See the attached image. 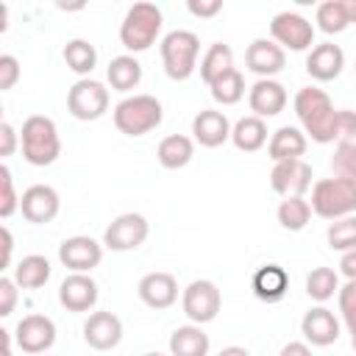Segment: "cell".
<instances>
[{"instance_id": "obj_1", "label": "cell", "mask_w": 356, "mask_h": 356, "mask_svg": "<svg viewBox=\"0 0 356 356\" xmlns=\"http://www.w3.org/2000/svg\"><path fill=\"white\" fill-rule=\"evenodd\" d=\"M292 106L303 125V134H309L312 142H317V145L337 142V108H334L328 92L317 89V86H303L295 92Z\"/></svg>"}, {"instance_id": "obj_2", "label": "cell", "mask_w": 356, "mask_h": 356, "mask_svg": "<svg viewBox=\"0 0 356 356\" xmlns=\"http://www.w3.org/2000/svg\"><path fill=\"white\" fill-rule=\"evenodd\" d=\"M164 14L156 3H134L120 22V42L128 53H145L156 44Z\"/></svg>"}, {"instance_id": "obj_3", "label": "cell", "mask_w": 356, "mask_h": 356, "mask_svg": "<svg viewBox=\"0 0 356 356\" xmlns=\"http://www.w3.org/2000/svg\"><path fill=\"white\" fill-rule=\"evenodd\" d=\"M19 145H22V159L33 167H47L58 159L61 153V139H58V128L50 117L44 114H31L22 122L19 131Z\"/></svg>"}, {"instance_id": "obj_4", "label": "cell", "mask_w": 356, "mask_h": 356, "mask_svg": "<svg viewBox=\"0 0 356 356\" xmlns=\"http://www.w3.org/2000/svg\"><path fill=\"white\" fill-rule=\"evenodd\" d=\"M111 117H114V125H117L120 134L145 136V134H150L153 128L161 125L164 108H161V100L153 97V95H131V97H122L114 106Z\"/></svg>"}, {"instance_id": "obj_5", "label": "cell", "mask_w": 356, "mask_h": 356, "mask_svg": "<svg viewBox=\"0 0 356 356\" xmlns=\"http://www.w3.org/2000/svg\"><path fill=\"white\" fill-rule=\"evenodd\" d=\"M312 211L323 220H342L356 211V181L350 178H320L312 184Z\"/></svg>"}, {"instance_id": "obj_6", "label": "cell", "mask_w": 356, "mask_h": 356, "mask_svg": "<svg viewBox=\"0 0 356 356\" xmlns=\"http://www.w3.org/2000/svg\"><path fill=\"white\" fill-rule=\"evenodd\" d=\"M161 64L170 81H186L195 67H197V56H200V39L192 31H170L161 44Z\"/></svg>"}, {"instance_id": "obj_7", "label": "cell", "mask_w": 356, "mask_h": 356, "mask_svg": "<svg viewBox=\"0 0 356 356\" xmlns=\"http://www.w3.org/2000/svg\"><path fill=\"white\" fill-rule=\"evenodd\" d=\"M67 111L81 122L100 120L108 111V89L95 78L75 81L67 92Z\"/></svg>"}, {"instance_id": "obj_8", "label": "cell", "mask_w": 356, "mask_h": 356, "mask_svg": "<svg viewBox=\"0 0 356 356\" xmlns=\"http://www.w3.org/2000/svg\"><path fill=\"white\" fill-rule=\"evenodd\" d=\"M181 306H184V314H186L195 325H206V323H211V320L220 314L222 295H220V289H217L214 281L197 278V281H192V284L184 289Z\"/></svg>"}, {"instance_id": "obj_9", "label": "cell", "mask_w": 356, "mask_h": 356, "mask_svg": "<svg viewBox=\"0 0 356 356\" xmlns=\"http://www.w3.org/2000/svg\"><path fill=\"white\" fill-rule=\"evenodd\" d=\"M147 234H150L147 220L136 211H125L108 222V228L103 231V245L114 253H125V250H136L147 239Z\"/></svg>"}, {"instance_id": "obj_10", "label": "cell", "mask_w": 356, "mask_h": 356, "mask_svg": "<svg viewBox=\"0 0 356 356\" xmlns=\"http://www.w3.org/2000/svg\"><path fill=\"white\" fill-rule=\"evenodd\" d=\"M270 36L275 44L289 50H309L314 44V25L298 11H281L270 22Z\"/></svg>"}, {"instance_id": "obj_11", "label": "cell", "mask_w": 356, "mask_h": 356, "mask_svg": "<svg viewBox=\"0 0 356 356\" xmlns=\"http://www.w3.org/2000/svg\"><path fill=\"white\" fill-rule=\"evenodd\" d=\"M270 186L281 197H303L312 189V167L303 159L275 161L270 172Z\"/></svg>"}, {"instance_id": "obj_12", "label": "cell", "mask_w": 356, "mask_h": 356, "mask_svg": "<svg viewBox=\"0 0 356 356\" xmlns=\"http://www.w3.org/2000/svg\"><path fill=\"white\" fill-rule=\"evenodd\" d=\"M14 339L25 353L42 356L56 342V323L47 314H25L14 328Z\"/></svg>"}, {"instance_id": "obj_13", "label": "cell", "mask_w": 356, "mask_h": 356, "mask_svg": "<svg viewBox=\"0 0 356 356\" xmlns=\"http://www.w3.org/2000/svg\"><path fill=\"white\" fill-rule=\"evenodd\" d=\"M58 261L70 273H92L103 261V245L92 236L75 234L58 245Z\"/></svg>"}, {"instance_id": "obj_14", "label": "cell", "mask_w": 356, "mask_h": 356, "mask_svg": "<svg viewBox=\"0 0 356 356\" xmlns=\"http://www.w3.org/2000/svg\"><path fill=\"white\" fill-rule=\"evenodd\" d=\"M58 209H61L58 192L53 186H47V184H33L19 195V211H22V217L28 222H36V225L53 222Z\"/></svg>"}, {"instance_id": "obj_15", "label": "cell", "mask_w": 356, "mask_h": 356, "mask_svg": "<svg viewBox=\"0 0 356 356\" xmlns=\"http://www.w3.org/2000/svg\"><path fill=\"white\" fill-rule=\"evenodd\" d=\"M58 303L67 312H89L97 303V284L89 273H70L58 284Z\"/></svg>"}, {"instance_id": "obj_16", "label": "cell", "mask_w": 356, "mask_h": 356, "mask_svg": "<svg viewBox=\"0 0 356 356\" xmlns=\"http://www.w3.org/2000/svg\"><path fill=\"white\" fill-rule=\"evenodd\" d=\"M122 339V320L114 312H92L83 323V342L95 350H111Z\"/></svg>"}, {"instance_id": "obj_17", "label": "cell", "mask_w": 356, "mask_h": 356, "mask_svg": "<svg viewBox=\"0 0 356 356\" xmlns=\"http://www.w3.org/2000/svg\"><path fill=\"white\" fill-rule=\"evenodd\" d=\"M136 292H139V300L145 306L161 312V309H170L178 300V281H175L172 273L156 270V273H147V275L139 278Z\"/></svg>"}, {"instance_id": "obj_18", "label": "cell", "mask_w": 356, "mask_h": 356, "mask_svg": "<svg viewBox=\"0 0 356 356\" xmlns=\"http://www.w3.org/2000/svg\"><path fill=\"white\" fill-rule=\"evenodd\" d=\"M245 64L259 78H273L286 67V53L273 39H253L245 50Z\"/></svg>"}, {"instance_id": "obj_19", "label": "cell", "mask_w": 356, "mask_h": 356, "mask_svg": "<svg viewBox=\"0 0 356 356\" xmlns=\"http://www.w3.org/2000/svg\"><path fill=\"white\" fill-rule=\"evenodd\" d=\"M300 334H303V339H306L309 345H314V348H328V345H334V342L339 339V320L334 317L331 309L314 306V309H309V312L303 314V320H300Z\"/></svg>"}, {"instance_id": "obj_20", "label": "cell", "mask_w": 356, "mask_h": 356, "mask_svg": "<svg viewBox=\"0 0 356 356\" xmlns=\"http://www.w3.org/2000/svg\"><path fill=\"white\" fill-rule=\"evenodd\" d=\"M248 106L253 111V117H275L286 108V89L284 83H278L275 78H259L250 89H248Z\"/></svg>"}, {"instance_id": "obj_21", "label": "cell", "mask_w": 356, "mask_h": 356, "mask_svg": "<svg viewBox=\"0 0 356 356\" xmlns=\"http://www.w3.org/2000/svg\"><path fill=\"white\" fill-rule=\"evenodd\" d=\"M231 128L234 125L228 122V117L222 111H217V108H203L192 120V136L203 147H220V145H225L231 139Z\"/></svg>"}, {"instance_id": "obj_22", "label": "cell", "mask_w": 356, "mask_h": 356, "mask_svg": "<svg viewBox=\"0 0 356 356\" xmlns=\"http://www.w3.org/2000/svg\"><path fill=\"white\" fill-rule=\"evenodd\" d=\"M342 67H345V53L334 42L314 44L306 56V72L314 81H334V78H339Z\"/></svg>"}, {"instance_id": "obj_23", "label": "cell", "mask_w": 356, "mask_h": 356, "mask_svg": "<svg viewBox=\"0 0 356 356\" xmlns=\"http://www.w3.org/2000/svg\"><path fill=\"white\" fill-rule=\"evenodd\" d=\"M250 286H253V295H256L259 300H264V303H278V300H284V295L289 292V275H286V270H284L281 264H264V267H259V270L253 273Z\"/></svg>"}, {"instance_id": "obj_24", "label": "cell", "mask_w": 356, "mask_h": 356, "mask_svg": "<svg viewBox=\"0 0 356 356\" xmlns=\"http://www.w3.org/2000/svg\"><path fill=\"white\" fill-rule=\"evenodd\" d=\"M306 134L295 125H281L270 142H267V156L273 161H286V159H300L306 153Z\"/></svg>"}, {"instance_id": "obj_25", "label": "cell", "mask_w": 356, "mask_h": 356, "mask_svg": "<svg viewBox=\"0 0 356 356\" xmlns=\"http://www.w3.org/2000/svg\"><path fill=\"white\" fill-rule=\"evenodd\" d=\"M192 156H195V142L184 134H170L156 147V159L164 170H181L192 161Z\"/></svg>"}, {"instance_id": "obj_26", "label": "cell", "mask_w": 356, "mask_h": 356, "mask_svg": "<svg viewBox=\"0 0 356 356\" xmlns=\"http://www.w3.org/2000/svg\"><path fill=\"white\" fill-rule=\"evenodd\" d=\"M106 78H108V86L114 92H131L139 86L142 81V64L131 56V53H122V56H114L106 67Z\"/></svg>"}, {"instance_id": "obj_27", "label": "cell", "mask_w": 356, "mask_h": 356, "mask_svg": "<svg viewBox=\"0 0 356 356\" xmlns=\"http://www.w3.org/2000/svg\"><path fill=\"white\" fill-rule=\"evenodd\" d=\"M231 142L236 150L242 153H256L267 145V125L261 117H242L236 120V125L231 128Z\"/></svg>"}, {"instance_id": "obj_28", "label": "cell", "mask_w": 356, "mask_h": 356, "mask_svg": "<svg viewBox=\"0 0 356 356\" xmlns=\"http://www.w3.org/2000/svg\"><path fill=\"white\" fill-rule=\"evenodd\" d=\"M209 334L200 325H178L170 334V353L172 356H206L209 353Z\"/></svg>"}, {"instance_id": "obj_29", "label": "cell", "mask_w": 356, "mask_h": 356, "mask_svg": "<svg viewBox=\"0 0 356 356\" xmlns=\"http://www.w3.org/2000/svg\"><path fill=\"white\" fill-rule=\"evenodd\" d=\"M50 273H53L50 261L44 256H39V253H31V256H22L17 261L14 281H17L19 289H39V286H44L50 281Z\"/></svg>"}, {"instance_id": "obj_30", "label": "cell", "mask_w": 356, "mask_h": 356, "mask_svg": "<svg viewBox=\"0 0 356 356\" xmlns=\"http://www.w3.org/2000/svg\"><path fill=\"white\" fill-rule=\"evenodd\" d=\"M228 70H234V50L228 44H222V42H214L203 53V58H200V78H203V83L211 86Z\"/></svg>"}, {"instance_id": "obj_31", "label": "cell", "mask_w": 356, "mask_h": 356, "mask_svg": "<svg viewBox=\"0 0 356 356\" xmlns=\"http://www.w3.org/2000/svg\"><path fill=\"white\" fill-rule=\"evenodd\" d=\"M61 56H64L67 67H70L72 72L83 75V78H89V72H92L95 64H97V50H95V44L86 42V39H70V42L64 44Z\"/></svg>"}, {"instance_id": "obj_32", "label": "cell", "mask_w": 356, "mask_h": 356, "mask_svg": "<svg viewBox=\"0 0 356 356\" xmlns=\"http://www.w3.org/2000/svg\"><path fill=\"white\" fill-rule=\"evenodd\" d=\"M281 228L286 231H303L312 220V203L306 197H284L278 203V211H275Z\"/></svg>"}, {"instance_id": "obj_33", "label": "cell", "mask_w": 356, "mask_h": 356, "mask_svg": "<svg viewBox=\"0 0 356 356\" xmlns=\"http://www.w3.org/2000/svg\"><path fill=\"white\" fill-rule=\"evenodd\" d=\"M209 89H211L214 103H220V106H234V103H239V100L245 97V78H242V72L234 67V70H228L225 75H220Z\"/></svg>"}, {"instance_id": "obj_34", "label": "cell", "mask_w": 356, "mask_h": 356, "mask_svg": "<svg viewBox=\"0 0 356 356\" xmlns=\"http://www.w3.org/2000/svg\"><path fill=\"white\" fill-rule=\"evenodd\" d=\"M334 292H339V275L331 267H314L306 275V295L317 303H325L328 298H334Z\"/></svg>"}, {"instance_id": "obj_35", "label": "cell", "mask_w": 356, "mask_h": 356, "mask_svg": "<svg viewBox=\"0 0 356 356\" xmlns=\"http://www.w3.org/2000/svg\"><path fill=\"white\" fill-rule=\"evenodd\" d=\"M314 22H317V28L323 33H342L350 25L342 0H325V3H320L317 11H314Z\"/></svg>"}, {"instance_id": "obj_36", "label": "cell", "mask_w": 356, "mask_h": 356, "mask_svg": "<svg viewBox=\"0 0 356 356\" xmlns=\"http://www.w3.org/2000/svg\"><path fill=\"white\" fill-rule=\"evenodd\" d=\"M325 239H328V248L331 250H339V253L356 250V214L342 217V220H334L328 225V231H325Z\"/></svg>"}, {"instance_id": "obj_37", "label": "cell", "mask_w": 356, "mask_h": 356, "mask_svg": "<svg viewBox=\"0 0 356 356\" xmlns=\"http://www.w3.org/2000/svg\"><path fill=\"white\" fill-rule=\"evenodd\" d=\"M331 172L334 178L356 181V142H337V150L331 156Z\"/></svg>"}, {"instance_id": "obj_38", "label": "cell", "mask_w": 356, "mask_h": 356, "mask_svg": "<svg viewBox=\"0 0 356 356\" xmlns=\"http://www.w3.org/2000/svg\"><path fill=\"white\" fill-rule=\"evenodd\" d=\"M337 300H339V314L348 334L356 337V281H345L337 292Z\"/></svg>"}, {"instance_id": "obj_39", "label": "cell", "mask_w": 356, "mask_h": 356, "mask_svg": "<svg viewBox=\"0 0 356 356\" xmlns=\"http://www.w3.org/2000/svg\"><path fill=\"white\" fill-rule=\"evenodd\" d=\"M19 209V197L14 189V175L6 164H0V217H11Z\"/></svg>"}, {"instance_id": "obj_40", "label": "cell", "mask_w": 356, "mask_h": 356, "mask_svg": "<svg viewBox=\"0 0 356 356\" xmlns=\"http://www.w3.org/2000/svg\"><path fill=\"white\" fill-rule=\"evenodd\" d=\"M19 61L11 56V53H3L0 56V92H8L14 89V83L19 81Z\"/></svg>"}, {"instance_id": "obj_41", "label": "cell", "mask_w": 356, "mask_h": 356, "mask_svg": "<svg viewBox=\"0 0 356 356\" xmlns=\"http://www.w3.org/2000/svg\"><path fill=\"white\" fill-rule=\"evenodd\" d=\"M337 142H356V111L337 108Z\"/></svg>"}, {"instance_id": "obj_42", "label": "cell", "mask_w": 356, "mask_h": 356, "mask_svg": "<svg viewBox=\"0 0 356 356\" xmlns=\"http://www.w3.org/2000/svg\"><path fill=\"white\" fill-rule=\"evenodd\" d=\"M17 306V281L3 275L0 278V317H8Z\"/></svg>"}, {"instance_id": "obj_43", "label": "cell", "mask_w": 356, "mask_h": 356, "mask_svg": "<svg viewBox=\"0 0 356 356\" xmlns=\"http://www.w3.org/2000/svg\"><path fill=\"white\" fill-rule=\"evenodd\" d=\"M186 8H189V14H192V17L209 19V17H214V14H220V11H222V0H189V3H186Z\"/></svg>"}, {"instance_id": "obj_44", "label": "cell", "mask_w": 356, "mask_h": 356, "mask_svg": "<svg viewBox=\"0 0 356 356\" xmlns=\"http://www.w3.org/2000/svg\"><path fill=\"white\" fill-rule=\"evenodd\" d=\"M17 142H19V134L14 131V125H11V122H0V156H3V159L14 156Z\"/></svg>"}, {"instance_id": "obj_45", "label": "cell", "mask_w": 356, "mask_h": 356, "mask_svg": "<svg viewBox=\"0 0 356 356\" xmlns=\"http://www.w3.org/2000/svg\"><path fill=\"white\" fill-rule=\"evenodd\" d=\"M0 236H3V259H0V267L6 270V267L11 264V250H14V236H11L8 225L0 228Z\"/></svg>"}, {"instance_id": "obj_46", "label": "cell", "mask_w": 356, "mask_h": 356, "mask_svg": "<svg viewBox=\"0 0 356 356\" xmlns=\"http://www.w3.org/2000/svg\"><path fill=\"white\" fill-rule=\"evenodd\" d=\"M339 270H342V275H345L348 281H356V250L342 253V259H339Z\"/></svg>"}, {"instance_id": "obj_47", "label": "cell", "mask_w": 356, "mask_h": 356, "mask_svg": "<svg viewBox=\"0 0 356 356\" xmlns=\"http://www.w3.org/2000/svg\"><path fill=\"white\" fill-rule=\"evenodd\" d=\"M278 356H312V348L306 342H286Z\"/></svg>"}, {"instance_id": "obj_48", "label": "cell", "mask_w": 356, "mask_h": 356, "mask_svg": "<svg viewBox=\"0 0 356 356\" xmlns=\"http://www.w3.org/2000/svg\"><path fill=\"white\" fill-rule=\"evenodd\" d=\"M217 356H250L245 348H239V345H228V348H222Z\"/></svg>"}, {"instance_id": "obj_49", "label": "cell", "mask_w": 356, "mask_h": 356, "mask_svg": "<svg viewBox=\"0 0 356 356\" xmlns=\"http://www.w3.org/2000/svg\"><path fill=\"white\" fill-rule=\"evenodd\" d=\"M345 3V14H348V22L353 25L356 22V0H342Z\"/></svg>"}, {"instance_id": "obj_50", "label": "cell", "mask_w": 356, "mask_h": 356, "mask_svg": "<svg viewBox=\"0 0 356 356\" xmlns=\"http://www.w3.org/2000/svg\"><path fill=\"white\" fill-rule=\"evenodd\" d=\"M3 334V356H11V331H0Z\"/></svg>"}, {"instance_id": "obj_51", "label": "cell", "mask_w": 356, "mask_h": 356, "mask_svg": "<svg viewBox=\"0 0 356 356\" xmlns=\"http://www.w3.org/2000/svg\"><path fill=\"white\" fill-rule=\"evenodd\" d=\"M142 356H164V353H156V350H150V353H142Z\"/></svg>"}, {"instance_id": "obj_52", "label": "cell", "mask_w": 356, "mask_h": 356, "mask_svg": "<svg viewBox=\"0 0 356 356\" xmlns=\"http://www.w3.org/2000/svg\"><path fill=\"white\" fill-rule=\"evenodd\" d=\"M350 348H353V350H356V337H350Z\"/></svg>"}, {"instance_id": "obj_53", "label": "cell", "mask_w": 356, "mask_h": 356, "mask_svg": "<svg viewBox=\"0 0 356 356\" xmlns=\"http://www.w3.org/2000/svg\"><path fill=\"white\" fill-rule=\"evenodd\" d=\"M353 70H356V67H353Z\"/></svg>"}]
</instances>
